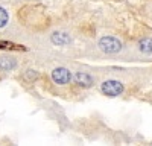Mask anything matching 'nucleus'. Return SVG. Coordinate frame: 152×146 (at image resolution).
Instances as JSON below:
<instances>
[{
  "instance_id": "nucleus-2",
  "label": "nucleus",
  "mask_w": 152,
  "mask_h": 146,
  "mask_svg": "<svg viewBox=\"0 0 152 146\" xmlns=\"http://www.w3.org/2000/svg\"><path fill=\"white\" fill-rule=\"evenodd\" d=\"M100 90H102L104 94H107L110 97H116V96L123 93V84L120 81H116V79H110V81L102 82Z\"/></svg>"
},
{
  "instance_id": "nucleus-1",
  "label": "nucleus",
  "mask_w": 152,
  "mask_h": 146,
  "mask_svg": "<svg viewBox=\"0 0 152 146\" xmlns=\"http://www.w3.org/2000/svg\"><path fill=\"white\" fill-rule=\"evenodd\" d=\"M99 47L105 53H117L122 50V43L114 36H102L99 40Z\"/></svg>"
},
{
  "instance_id": "nucleus-9",
  "label": "nucleus",
  "mask_w": 152,
  "mask_h": 146,
  "mask_svg": "<svg viewBox=\"0 0 152 146\" xmlns=\"http://www.w3.org/2000/svg\"><path fill=\"white\" fill-rule=\"evenodd\" d=\"M6 23H8V12L3 8H0V28H3Z\"/></svg>"
},
{
  "instance_id": "nucleus-3",
  "label": "nucleus",
  "mask_w": 152,
  "mask_h": 146,
  "mask_svg": "<svg viewBox=\"0 0 152 146\" xmlns=\"http://www.w3.org/2000/svg\"><path fill=\"white\" fill-rule=\"evenodd\" d=\"M52 79L59 85H66L72 81V73L66 67H58L52 72Z\"/></svg>"
},
{
  "instance_id": "nucleus-7",
  "label": "nucleus",
  "mask_w": 152,
  "mask_h": 146,
  "mask_svg": "<svg viewBox=\"0 0 152 146\" xmlns=\"http://www.w3.org/2000/svg\"><path fill=\"white\" fill-rule=\"evenodd\" d=\"M138 49L146 55H152V38H143L138 43Z\"/></svg>"
},
{
  "instance_id": "nucleus-8",
  "label": "nucleus",
  "mask_w": 152,
  "mask_h": 146,
  "mask_svg": "<svg viewBox=\"0 0 152 146\" xmlns=\"http://www.w3.org/2000/svg\"><path fill=\"white\" fill-rule=\"evenodd\" d=\"M0 49H23L24 50V47L23 46H17V44H14V43H9V41H0Z\"/></svg>"
},
{
  "instance_id": "nucleus-5",
  "label": "nucleus",
  "mask_w": 152,
  "mask_h": 146,
  "mask_svg": "<svg viewBox=\"0 0 152 146\" xmlns=\"http://www.w3.org/2000/svg\"><path fill=\"white\" fill-rule=\"evenodd\" d=\"M52 41L58 46H64V44H69L72 43V36L67 34V32H62V31H58V32H53L52 35Z\"/></svg>"
},
{
  "instance_id": "nucleus-4",
  "label": "nucleus",
  "mask_w": 152,
  "mask_h": 146,
  "mask_svg": "<svg viewBox=\"0 0 152 146\" xmlns=\"http://www.w3.org/2000/svg\"><path fill=\"white\" fill-rule=\"evenodd\" d=\"M75 81H76V84H78L79 87H85V88L91 87V85L94 84L93 78L88 75V73H85V72H78V73H76V75H75Z\"/></svg>"
},
{
  "instance_id": "nucleus-6",
  "label": "nucleus",
  "mask_w": 152,
  "mask_h": 146,
  "mask_svg": "<svg viewBox=\"0 0 152 146\" xmlns=\"http://www.w3.org/2000/svg\"><path fill=\"white\" fill-rule=\"evenodd\" d=\"M17 67V61L12 58V56H0V69L5 70V72H9L12 69Z\"/></svg>"
}]
</instances>
